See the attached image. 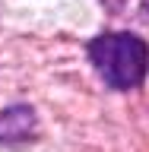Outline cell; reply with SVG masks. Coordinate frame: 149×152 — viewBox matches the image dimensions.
Masks as SVG:
<instances>
[{
  "label": "cell",
  "instance_id": "1",
  "mask_svg": "<svg viewBox=\"0 0 149 152\" xmlns=\"http://www.w3.org/2000/svg\"><path fill=\"white\" fill-rule=\"evenodd\" d=\"M89 60L111 89H137L149 73V45L133 32H105L89 41Z\"/></svg>",
  "mask_w": 149,
  "mask_h": 152
}]
</instances>
